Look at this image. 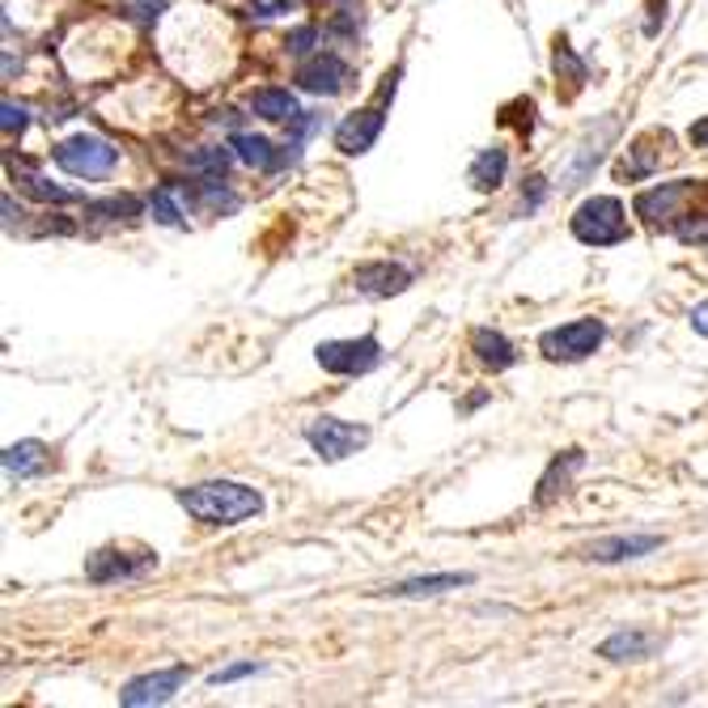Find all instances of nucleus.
<instances>
[{"mask_svg": "<svg viewBox=\"0 0 708 708\" xmlns=\"http://www.w3.org/2000/svg\"><path fill=\"white\" fill-rule=\"evenodd\" d=\"M43 466H47V454H43V446H39V441H18V446H9V450H4V471H9V475H18V480L39 475Z\"/></svg>", "mask_w": 708, "mask_h": 708, "instance_id": "22", "label": "nucleus"}, {"mask_svg": "<svg viewBox=\"0 0 708 708\" xmlns=\"http://www.w3.org/2000/svg\"><path fill=\"white\" fill-rule=\"evenodd\" d=\"M187 666H170V671H158V675H140V679H132L128 687H124V705L128 708H144V705H165L183 683H187Z\"/></svg>", "mask_w": 708, "mask_h": 708, "instance_id": "10", "label": "nucleus"}, {"mask_svg": "<svg viewBox=\"0 0 708 708\" xmlns=\"http://www.w3.org/2000/svg\"><path fill=\"white\" fill-rule=\"evenodd\" d=\"M395 85H399V68H390L386 77H382V89L378 98L369 103L365 110H353L340 128H335V144H340V153H348V158H361V153H369L374 149V140H378L382 124H386V103L395 98Z\"/></svg>", "mask_w": 708, "mask_h": 708, "instance_id": "2", "label": "nucleus"}, {"mask_svg": "<svg viewBox=\"0 0 708 708\" xmlns=\"http://www.w3.org/2000/svg\"><path fill=\"white\" fill-rule=\"evenodd\" d=\"M305 441L314 446L319 459L340 463V459L356 454V450L369 441V429H365V425H348V420H335V416H319V420L305 429Z\"/></svg>", "mask_w": 708, "mask_h": 708, "instance_id": "6", "label": "nucleus"}, {"mask_svg": "<svg viewBox=\"0 0 708 708\" xmlns=\"http://www.w3.org/2000/svg\"><path fill=\"white\" fill-rule=\"evenodd\" d=\"M657 645H662V636L657 632H615V636H607L599 645L602 657H611V662H641V657L657 654Z\"/></svg>", "mask_w": 708, "mask_h": 708, "instance_id": "16", "label": "nucleus"}, {"mask_svg": "<svg viewBox=\"0 0 708 708\" xmlns=\"http://www.w3.org/2000/svg\"><path fill=\"white\" fill-rule=\"evenodd\" d=\"M602 335H607L602 319H577V323L544 331L539 348H544V356H551V361H586L590 353H599Z\"/></svg>", "mask_w": 708, "mask_h": 708, "instance_id": "5", "label": "nucleus"}, {"mask_svg": "<svg viewBox=\"0 0 708 708\" xmlns=\"http://www.w3.org/2000/svg\"><path fill=\"white\" fill-rule=\"evenodd\" d=\"M572 238L586 246H615L627 243L624 204L615 195H594L572 213Z\"/></svg>", "mask_w": 708, "mask_h": 708, "instance_id": "3", "label": "nucleus"}, {"mask_svg": "<svg viewBox=\"0 0 708 708\" xmlns=\"http://www.w3.org/2000/svg\"><path fill=\"white\" fill-rule=\"evenodd\" d=\"M348 64L340 60L335 52H319V55H310L305 64H301V73H298V82H301V89H310V94H323V98H331V94H340L344 85H348Z\"/></svg>", "mask_w": 708, "mask_h": 708, "instance_id": "11", "label": "nucleus"}, {"mask_svg": "<svg viewBox=\"0 0 708 708\" xmlns=\"http://www.w3.org/2000/svg\"><path fill=\"white\" fill-rule=\"evenodd\" d=\"M662 149H671V132H650V137H641L632 149H627V158L615 165V179H624V183H641V179H650L657 165H662Z\"/></svg>", "mask_w": 708, "mask_h": 708, "instance_id": "13", "label": "nucleus"}, {"mask_svg": "<svg viewBox=\"0 0 708 708\" xmlns=\"http://www.w3.org/2000/svg\"><path fill=\"white\" fill-rule=\"evenodd\" d=\"M505 170H509V153L505 149H484L471 165V183L480 191H496L505 183Z\"/></svg>", "mask_w": 708, "mask_h": 708, "instance_id": "21", "label": "nucleus"}, {"mask_svg": "<svg viewBox=\"0 0 708 708\" xmlns=\"http://www.w3.org/2000/svg\"><path fill=\"white\" fill-rule=\"evenodd\" d=\"M696 191H700L696 179H675V183H662L654 191H641L636 195V217H645L654 229H675V221L683 217L679 200L696 195Z\"/></svg>", "mask_w": 708, "mask_h": 708, "instance_id": "8", "label": "nucleus"}, {"mask_svg": "<svg viewBox=\"0 0 708 708\" xmlns=\"http://www.w3.org/2000/svg\"><path fill=\"white\" fill-rule=\"evenodd\" d=\"M229 162H234V153H229V149H221V144H213V149H200V153H187V170L204 174V179H225Z\"/></svg>", "mask_w": 708, "mask_h": 708, "instance_id": "23", "label": "nucleus"}, {"mask_svg": "<svg viewBox=\"0 0 708 708\" xmlns=\"http://www.w3.org/2000/svg\"><path fill=\"white\" fill-rule=\"evenodd\" d=\"M691 328L700 331V335H708V301H700V305L691 310Z\"/></svg>", "mask_w": 708, "mask_h": 708, "instance_id": "32", "label": "nucleus"}, {"mask_svg": "<svg viewBox=\"0 0 708 708\" xmlns=\"http://www.w3.org/2000/svg\"><path fill=\"white\" fill-rule=\"evenodd\" d=\"M471 348H475V361H480V365H489L492 374H496V369H509V365L518 361L514 344H509L501 331H492V328L471 331Z\"/></svg>", "mask_w": 708, "mask_h": 708, "instance_id": "18", "label": "nucleus"}, {"mask_svg": "<svg viewBox=\"0 0 708 708\" xmlns=\"http://www.w3.org/2000/svg\"><path fill=\"white\" fill-rule=\"evenodd\" d=\"M18 174H22V187H26L30 195H39V200H55V204H73V200H77V195H73V191L52 187V183H47V179H43V174H34V170H26V165H22V170H18Z\"/></svg>", "mask_w": 708, "mask_h": 708, "instance_id": "27", "label": "nucleus"}, {"mask_svg": "<svg viewBox=\"0 0 708 708\" xmlns=\"http://www.w3.org/2000/svg\"><path fill=\"white\" fill-rule=\"evenodd\" d=\"M556 77H565L572 89L586 82V64H581V60L572 55L569 43H556Z\"/></svg>", "mask_w": 708, "mask_h": 708, "instance_id": "28", "label": "nucleus"}, {"mask_svg": "<svg viewBox=\"0 0 708 708\" xmlns=\"http://www.w3.org/2000/svg\"><path fill=\"white\" fill-rule=\"evenodd\" d=\"M671 234L687 246H708V213H683Z\"/></svg>", "mask_w": 708, "mask_h": 708, "instance_id": "26", "label": "nucleus"}, {"mask_svg": "<svg viewBox=\"0 0 708 708\" xmlns=\"http://www.w3.org/2000/svg\"><path fill=\"white\" fill-rule=\"evenodd\" d=\"M319 356V365L328 369V374H369L374 365L382 361V344L374 335H361V340H328V344H319L314 348Z\"/></svg>", "mask_w": 708, "mask_h": 708, "instance_id": "7", "label": "nucleus"}, {"mask_svg": "<svg viewBox=\"0 0 708 708\" xmlns=\"http://www.w3.org/2000/svg\"><path fill=\"white\" fill-rule=\"evenodd\" d=\"M687 140H691V144H700V149H708V119H700V124H691V132H687Z\"/></svg>", "mask_w": 708, "mask_h": 708, "instance_id": "33", "label": "nucleus"}, {"mask_svg": "<svg viewBox=\"0 0 708 708\" xmlns=\"http://www.w3.org/2000/svg\"><path fill=\"white\" fill-rule=\"evenodd\" d=\"M229 149L238 153V162L255 165V170H280V165H285V162H293V153H289V144H285V149H276L272 140L250 137V132H238V137L229 140Z\"/></svg>", "mask_w": 708, "mask_h": 708, "instance_id": "15", "label": "nucleus"}, {"mask_svg": "<svg viewBox=\"0 0 708 708\" xmlns=\"http://www.w3.org/2000/svg\"><path fill=\"white\" fill-rule=\"evenodd\" d=\"M471 581H475L471 572H433V577L399 581V586H390L386 594H395V599H425V594H446V590H459V586H471Z\"/></svg>", "mask_w": 708, "mask_h": 708, "instance_id": "19", "label": "nucleus"}, {"mask_svg": "<svg viewBox=\"0 0 708 708\" xmlns=\"http://www.w3.org/2000/svg\"><path fill=\"white\" fill-rule=\"evenodd\" d=\"M314 39H319V30H314V26H298L293 34H289V52H293V55H310Z\"/></svg>", "mask_w": 708, "mask_h": 708, "instance_id": "29", "label": "nucleus"}, {"mask_svg": "<svg viewBox=\"0 0 708 708\" xmlns=\"http://www.w3.org/2000/svg\"><path fill=\"white\" fill-rule=\"evenodd\" d=\"M250 110H255L259 119H272V124H289V119L298 115V98H293L289 89L264 85V89H255V94H250Z\"/></svg>", "mask_w": 708, "mask_h": 708, "instance_id": "20", "label": "nucleus"}, {"mask_svg": "<svg viewBox=\"0 0 708 708\" xmlns=\"http://www.w3.org/2000/svg\"><path fill=\"white\" fill-rule=\"evenodd\" d=\"M158 565V551H140V556H128V551H94L89 560H85V577L89 581H98V586H110V581H137L144 572Z\"/></svg>", "mask_w": 708, "mask_h": 708, "instance_id": "9", "label": "nucleus"}, {"mask_svg": "<svg viewBox=\"0 0 708 708\" xmlns=\"http://www.w3.org/2000/svg\"><path fill=\"white\" fill-rule=\"evenodd\" d=\"M581 466H586V454H581V450H565L560 459H551L547 475L539 480V492H535V505H547V501H556L560 492H569V480Z\"/></svg>", "mask_w": 708, "mask_h": 708, "instance_id": "17", "label": "nucleus"}, {"mask_svg": "<svg viewBox=\"0 0 708 708\" xmlns=\"http://www.w3.org/2000/svg\"><path fill=\"white\" fill-rule=\"evenodd\" d=\"M26 128V110L13 107V103H4V132L13 137V132H22Z\"/></svg>", "mask_w": 708, "mask_h": 708, "instance_id": "31", "label": "nucleus"}, {"mask_svg": "<svg viewBox=\"0 0 708 708\" xmlns=\"http://www.w3.org/2000/svg\"><path fill=\"white\" fill-rule=\"evenodd\" d=\"M149 213L158 225H170V229H179L183 225V208L174 204V187H158L149 195Z\"/></svg>", "mask_w": 708, "mask_h": 708, "instance_id": "24", "label": "nucleus"}, {"mask_svg": "<svg viewBox=\"0 0 708 708\" xmlns=\"http://www.w3.org/2000/svg\"><path fill=\"white\" fill-rule=\"evenodd\" d=\"M85 213H89V217L119 221V217H137L140 204L132 200V195H110V200H94V204H85Z\"/></svg>", "mask_w": 708, "mask_h": 708, "instance_id": "25", "label": "nucleus"}, {"mask_svg": "<svg viewBox=\"0 0 708 708\" xmlns=\"http://www.w3.org/2000/svg\"><path fill=\"white\" fill-rule=\"evenodd\" d=\"M353 285L356 293H365V298H395L411 285V272L390 264V259H378V264H361L353 272Z\"/></svg>", "mask_w": 708, "mask_h": 708, "instance_id": "12", "label": "nucleus"}, {"mask_svg": "<svg viewBox=\"0 0 708 708\" xmlns=\"http://www.w3.org/2000/svg\"><path fill=\"white\" fill-rule=\"evenodd\" d=\"M662 539L657 535H607V539H594L586 547V560H599V565H624V560H641L657 551Z\"/></svg>", "mask_w": 708, "mask_h": 708, "instance_id": "14", "label": "nucleus"}, {"mask_svg": "<svg viewBox=\"0 0 708 708\" xmlns=\"http://www.w3.org/2000/svg\"><path fill=\"white\" fill-rule=\"evenodd\" d=\"M179 505L191 518L208 522V526H238V522L264 514V496L246 484H234V480H208V484L183 489Z\"/></svg>", "mask_w": 708, "mask_h": 708, "instance_id": "1", "label": "nucleus"}, {"mask_svg": "<svg viewBox=\"0 0 708 708\" xmlns=\"http://www.w3.org/2000/svg\"><path fill=\"white\" fill-rule=\"evenodd\" d=\"M255 671H264V666H255V662H238V666H225V671H217V675H213V687H221V683H234V679H246V675H255Z\"/></svg>", "mask_w": 708, "mask_h": 708, "instance_id": "30", "label": "nucleus"}, {"mask_svg": "<svg viewBox=\"0 0 708 708\" xmlns=\"http://www.w3.org/2000/svg\"><path fill=\"white\" fill-rule=\"evenodd\" d=\"M52 158L60 170L77 174V179H107L115 162H119V149L103 137H73V140H60L52 149Z\"/></svg>", "mask_w": 708, "mask_h": 708, "instance_id": "4", "label": "nucleus"}]
</instances>
